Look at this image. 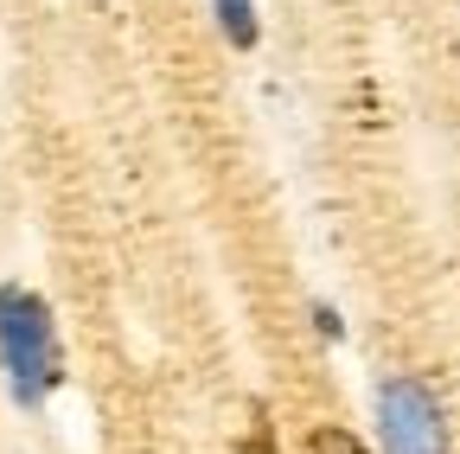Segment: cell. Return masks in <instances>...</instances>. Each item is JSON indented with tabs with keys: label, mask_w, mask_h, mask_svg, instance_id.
<instances>
[{
	"label": "cell",
	"mask_w": 460,
	"mask_h": 454,
	"mask_svg": "<svg viewBox=\"0 0 460 454\" xmlns=\"http://www.w3.org/2000/svg\"><path fill=\"white\" fill-rule=\"evenodd\" d=\"M0 359L13 371V396L39 404L58 384V339H51V314L32 289H0Z\"/></svg>",
	"instance_id": "6da1fadb"
},
{
	"label": "cell",
	"mask_w": 460,
	"mask_h": 454,
	"mask_svg": "<svg viewBox=\"0 0 460 454\" xmlns=\"http://www.w3.org/2000/svg\"><path fill=\"white\" fill-rule=\"evenodd\" d=\"M377 416H384L390 454H447V423H441V404L422 378H390L377 390Z\"/></svg>",
	"instance_id": "7a4b0ae2"
},
{
	"label": "cell",
	"mask_w": 460,
	"mask_h": 454,
	"mask_svg": "<svg viewBox=\"0 0 460 454\" xmlns=\"http://www.w3.org/2000/svg\"><path fill=\"white\" fill-rule=\"evenodd\" d=\"M217 20H224L230 45H256V13H250V0H217Z\"/></svg>",
	"instance_id": "3957f363"
},
{
	"label": "cell",
	"mask_w": 460,
	"mask_h": 454,
	"mask_svg": "<svg viewBox=\"0 0 460 454\" xmlns=\"http://www.w3.org/2000/svg\"><path fill=\"white\" fill-rule=\"evenodd\" d=\"M307 454H365V441L352 429H314V448Z\"/></svg>",
	"instance_id": "277c9868"
},
{
	"label": "cell",
	"mask_w": 460,
	"mask_h": 454,
	"mask_svg": "<svg viewBox=\"0 0 460 454\" xmlns=\"http://www.w3.org/2000/svg\"><path fill=\"white\" fill-rule=\"evenodd\" d=\"M237 454H281V448H275V429H269V423L256 416V429H250V435L237 441Z\"/></svg>",
	"instance_id": "5b68a950"
}]
</instances>
